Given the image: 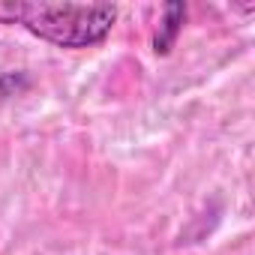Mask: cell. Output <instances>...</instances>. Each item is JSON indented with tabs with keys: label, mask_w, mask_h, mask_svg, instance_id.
<instances>
[{
	"label": "cell",
	"mask_w": 255,
	"mask_h": 255,
	"mask_svg": "<svg viewBox=\"0 0 255 255\" xmlns=\"http://www.w3.org/2000/svg\"><path fill=\"white\" fill-rule=\"evenodd\" d=\"M0 21L21 24L33 36L57 48H90L99 45L114 21L117 6L108 3H0Z\"/></svg>",
	"instance_id": "1"
},
{
	"label": "cell",
	"mask_w": 255,
	"mask_h": 255,
	"mask_svg": "<svg viewBox=\"0 0 255 255\" xmlns=\"http://www.w3.org/2000/svg\"><path fill=\"white\" fill-rule=\"evenodd\" d=\"M186 21V6L183 3H165V12H162V24H159V33L153 39V51L156 54H168L180 27Z\"/></svg>",
	"instance_id": "2"
}]
</instances>
